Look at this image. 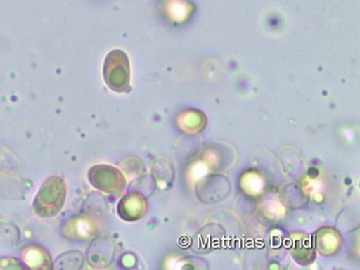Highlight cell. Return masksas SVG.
Wrapping results in <instances>:
<instances>
[{
    "instance_id": "cell-1",
    "label": "cell",
    "mask_w": 360,
    "mask_h": 270,
    "mask_svg": "<svg viewBox=\"0 0 360 270\" xmlns=\"http://www.w3.org/2000/svg\"><path fill=\"white\" fill-rule=\"evenodd\" d=\"M66 199V184L59 176H51L42 183L34 200V209L41 217H52L61 211Z\"/></svg>"
},
{
    "instance_id": "cell-2",
    "label": "cell",
    "mask_w": 360,
    "mask_h": 270,
    "mask_svg": "<svg viewBox=\"0 0 360 270\" xmlns=\"http://www.w3.org/2000/svg\"><path fill=\"white\" fill-rule=\"evenodd\" d=\"M103 76L108 88L115 92H124L130 86V64L122 50H112L106 56Z\"/></svg>"
},
{
    "instance_id": "cell-3",
    "label": "cell",
    "mask_w": 360,
    "mask_h": 270,
    "mask_svg": "<svg viewBox=\"0 0 360 270\" xmlns=\"http://www.w3.org/2000/svg\"><path fill=\"white\" fill-rule=\"evenodd\" d=\"M90 183L96 188L108 193H116L124 188V181L120 171L110 166H94L88 174Z\"/></svg>"
},
{
    "instance_id": "cell-4",
    "label": "cell",
    "mask_w": 360,
    "mask_h": 270,
    "mask_svg": "<svg viewBox=\"0 0 360 270\" xmlns=\"http://www.w3.org/2000/svg\"><path fill=\"white\" fill-rule=\"evenodd\" d=\"M24 257H25L26 262L31 265L32 268H35V269H50V268H52L50 266L51 259H50L49 255L41 248H28V249H26Z\"/></svg>"
},
{
    "instance_id": "cell-5",
    "label": "cell",
    "mask_w": 360,
    "mask_h": 270,
    "mask_svg": "<svg viewBox=\"0 0 360 270\" xmlns=\"http://www.w3.org/2000/svg\"><path fill=\"white\" fill-rule=\"evenodd\" d=\"M141 205L142 201L138 196H127L120 201V217L128 221H134L136 217H141Z\"/></svg>"
}]
</instances>
